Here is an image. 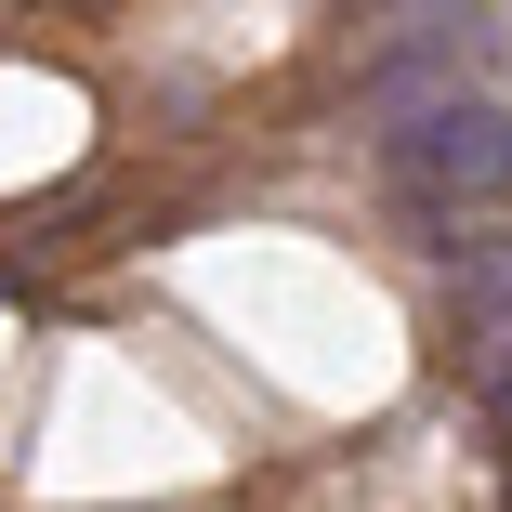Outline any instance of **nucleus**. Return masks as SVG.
Segmentation results:
<instances>
[{"instance_id": "obj_1", "label": "nucleus", "mask_w": 512, "mask_h": 512, "mask_svg": "<svg viewBox=\"0 0 512 512\" xmlns=\"http://www.w3.org/2000/svg\"><path fill=\"white\" fill-rule=\"evenodd\" d=\"M381 171H394V211L447 250L473 211H499V197H512V106L447 92V106H421L407 132H381Z\"/></svg>"}, {"instance_id": "obj_2", "label": "nucleus", "mask_w": 512, "mask_h": 512, "mask_svg": "<svg viewBox=\"0 0 512 512\" xmlns=\"http://www.w3.org/2000/svg\"><path fill=\"white\" fill-rule=\"evenodd\" d=\"M447 289H460V381L499 394L512 381V224H460L447 237Z\"/></svg>"}, {"instance_id": "obj_3", "label": "nucleus", "mask_w": 512, "mask_h": 512, "mask_svg": "<svg viewBox=\"0 0 512 512\" xmlns=\"http://www.w3.org/2000/svg\"><path fill=\"white\" fill-rule=\"evenodd\" d=\"M368 27H381V53L394 40H460V27H486V0H368Z\"/></svg>"}, {"instance_id": "obj_4", "label": "nucleus", "mask_w": 512, "mask_h": 512, "mask_svg": "<svg viewBox=\"0 0 512 512\" xmlns=\"http://www.w3.org/2000/svg\"><path fill=\"white\" fill-rule=\"evenodd\" d=\"M486 407H499V447H512V381H499V394H486Z\"/></svg>"}]
</instances>
